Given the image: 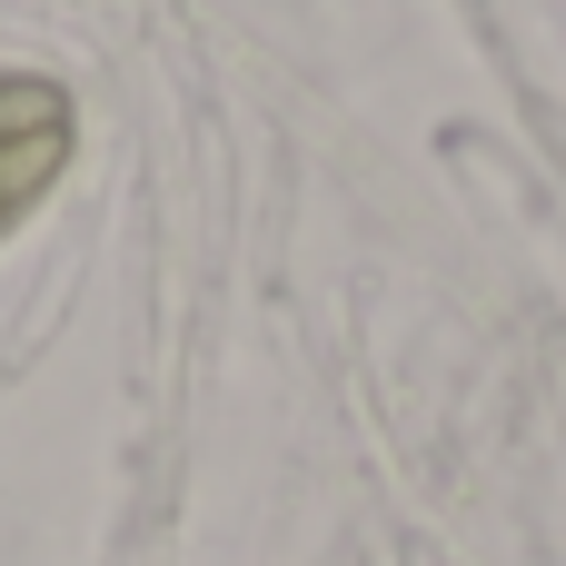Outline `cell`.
I'll list each match as a JSON object with an SVG mask.
<instances>
[{
    "label": "cell",
    "mask_w": 566,
    "mask_h": 566,
    "mask_svg": "<svg viewBox=\"0 0 566 566\" xmlns=\"http://www.w3.org/2000/svg\"><path fill=\"white\" fill-rule=\"evenodd\" d=\"M10 209H20V199H10V189H0V219H10Z\"/></svg>",
    "instance_id": "6da1fadb"
}]
</instances>
